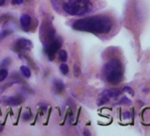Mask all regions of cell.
<instances>
[{
	"label": "cell",
	"mask_w": 150,
	"mask_h": 136,
	"mask_svg": "<svg viewBox=\"0 0 150 136\" xmlns=\"http://www.w3.org/2000/svg\"><path fill=\"white\" fill-rule=\"evenodd\" d=\"M23 3V0H13V5H21Z\"/></svg>",
	"instance_id": "cell-17"
},
{
	"label": "cell",
	"mask_w": 150,
	"mask_h": 136,
	"mask_svg": "<svg viewBox=\"0 0 150 136\" xmlns=\"http://www.w3.org/2000/svg\"><path fill=\"white\" fill-rule=\"evenodd\" d=\"M84 134H88V135H90V133H89V132H88V131H85V132H84Z\"/></svg>",
	"instance_id": "cell-21"
},
{
	"label": "cell",
	"mask_w": 150,
	"mask_h": 136,
	"mask_svg": "<svg viewBox=\"0 0 150 136\" xmlns=\"http://www.w3.org/2000/svg\"><path fill=\"white\" fill-rule=\"evenodd\" d=\"M92 9L93 5L89 0H69L64 5V10L70 15H86Z\"/></svg>",
	"instance_id": "cell-3"
},
{
	"label": "cell",
	"mask_w": 150,
	"mask_h": 136,
	"mask_svg": "<svg viewBox=\"0 0 150 136\" xmlns=\"http://www.w3.org/2000/svg\"><path fill=\"white\" fill-rule=\"evenodd\" d=\"M20 21H21V24L22 28H27L31 24V17L28 14H22L21 16Z\"/></svg>",
	"instance_id": "cell-7"
},
{
	"label": "cell",
	"mask_w": 150,
	"mask_h": 136,
	"mask_svg": "<svg viewBox=\"0 0 150 136\" xmlns=\"http://www.w3.org/2000/svg\"><path fill=\"white\" fill-rule=\"evenodd\" d=\"M3 130V125H1V123H0V132H1Z\"/></svg>",
	"instance_id": "cell-20"
},
{
	"label": "cell",
	"mask_w": 150,
	"mask_h": 136,
	"mask_svg": "<svg viewBox=\"0 0 150 136\" xmlns=\"http://www.w3.org/2000/svg\"><path fill=\"white\" fill-rule=\"evenodd\" d=\"M58 57H59V59H60L62 62H65V61L67 60V58H68L67 52H66L65 50H60V51L58 52Z\"/></svg>",
	"instance_id": "cell-9"
},
{
	"label": "cell",
	"mask_w": 150,
	"mask_h": 136,
	"mask_svg": "<svg viewBox=\"0 0 150 136\" xmlns=\"http://www.w3.org/2000/svg\"><path fill=\"white\" fill-rule=\"evenodd\" d=\"M103 74L109 83L112 85L120 83L124 76L122 63L118 59H112L109 61L103 67Z\"/></svg>",
	"instance_id": "cell-2"
},
{
	"label": "cell",
	"mask_w": 150,
	"mask_h": 136,
	"mask_svg": "<svg viewBox=\"0 0 150 136\" xmlns=\"http://www.w3.org/2000/svg\"><path fill=\"white\" fill-rule=\"evenodd\" d=\"M75 30L95 34H106L112 28V21L106 16H93L78 20L72 24Z\"/></svg>",
	"instance_id": "cell-1"
},
{
	"label": "cell",
	"mask_w": 150,
	"mask_h": 136,
	"mask_svg": "<svg viewBox=\"0 0 150 136\" xmlns=\"http://www.w3.org/2000/svg\"><path fill=\"white\" fill-rule=\"evenodd\" d=\"M16 46L20 50H28L32 47V42L26 39H20L16 42Z\"/></svg>",
	"instance_id": "cell-6"
},
{
	"label": "cell",
	"mask_w": 150,
	"mask_h": 136,
	"mask_svg": "<svg viewBox=\"0 0 150 136\" xmlns=\"http://www.w3.org/2000/svg\"><path fill=\"white\" fill-rule=\"evenodd\" d=\"M21 74L26 77V78H30L31 77V71L29 70V68L28 67H27V66H25V65H22V66H21Z\"/></svg>",
	"instance_id": "cell-8"
},
{
	"label": "cell",
	"mask_w": 150,
	"mask_h": 136,
	"mask_svg": "<svg viewBox=\"0 0 150 136\" xmlns=\"http://www.w3.org/2000/svg\"><path fill=\"white\" fill-rule=\"evenodd\" d=\"M8 75V71L6 69H1L0 70V82L3 81Z\"/></svg>",
	"instance_id": "cell-11"
},
{
	"label": "cell",
	"mask_w": 150,
	"mask_h": 136,
	"mask_svg": "<svg viewBox=\"0 0 150 136\" xmlns=\"http://www.w3.org/2000/svg\"><path fill=\"white\" fill-rule=\"evenodd\" d=\"M22 118H23L24 120H29L31 118V113H30V111L24 112L23 115H22Z\"/></svg>",
	"instance_id": "cell-14"
},
{
	"label": "cell",
	"mask_w": 150,
	"mask_h": 136,
	"mask_svg": "<svg viewBox=\"0 0 150 136\" xmlns=\"http://www.w3.org/2000/svg\"><path fill=\"white\" fill-rule=\"evenodd\" d=\"M23 102V98L21 96H9V97H5L3 98V103L8 105H19Z\"/></svg>",
	"instance_id": "cell-5"
},
{
	"label": "cell",
	"mask_w": 150,
	"mask_h": 136,
	"mask_svg": "<svg viewBox=\"0 0 150 136\" xmlns=\"http://www.w3.org/2000/svg\"><path fill=\"white\" fill-rule=\"evenodd\" d=\"M73 73H74V75L76 77H79V75L81 74V69L79 68L78 65L75 64L74 67H73Z\"/></svg>",
	"instance_id": "cell-13"
},
{
	"label": "cell",
	"mask_w": 150,
	"mask_h": 136,
	"mask_svg": "<svg viewBox=\"0 0 150 136\" xmlns=\"http://www.w3.org/2000/svg\"><path fill=\"white\" fill-rule=\"evenodd\" d=\"M124 91L130 93V95H132V96H133V95H134V92H133V90H132L131 88H129V87H125V88H124Z\"/></svg>",
	"instance_id": "cell-15"
},
{
	"label": "cell",
	"mask_w": 150,
	"mask_h": 136,
	"mask_svg": "<svg viewBox=\"0 0 150 136\" xmlns=\"http://www.w3.org/2000/svg\"><path fill=\"white\" fill-rule=\"evenodd\" d=\"M9 63H10V59L9 58H6L5 60H3L2 62H1V66H6V65H8L9 64Z\"/></svg>",
	"instance_id": "cell-16"
},
{
	"label": "cell",
	"mask_w": 150,
	"mask_h": 136,
	"mask_svg": "<svg viewBox=\"0 0 150 136\" xmlns=\"http://www.w3.org/2000/svg\"><path fill=\"white\" fill-rule=\"evenodd\" d=\"M4 4H5V0H0V6H4Z\"/></svg>",
	"instance_id": "cell-19"
},
{
	"label": "cell",
	"mask_w": 150,
	"mask_h": 136,
	"mask_svg": "<svg viewBox=\"0 0 150 136\" xmlns=\"http://www.w3.org/2000/svg\"><path fill=\"white\" fill-rule=\"evenodd\" d=\"M60 47H61V42L58 41V40H55L53 42H51V43L46 48V52H47V54L49 55L50 59H51V60L53 59V57H54L56 52L60 49Z\"/></svg>",
	"instance_id": "cell-4"
},
{
	"label": "cell",
	"mask_w": 150,
	"mask_h": 136,
	"mask_svg": "<svg viewBox=\"0 0 150 136\" xmlns=\"http://www.w3.org/2000/svg\"><path fill=\"white\" fill-rule=\"evenodd\" d=\"M55 87H56V89H57V91H62V90L64 89V83H63L61 81L57 80V81H55Z\"/></svg>",
	"instance_id": "cell-10"
},
{
	"label": "cell",
	"mask_w": 150,
	"mask_h": 136,
	"mask_svg": "<svg viewBox=\"0 0 150 136\" xmlns=\"http://www.w3.org/2000/svg\"><path fill=\"white\" fill-rule=\"evenodd\" d=\"M60 71L63 74H67V73L69 72V68L68 65L66 64H62L60 65Z\"/></svg>",
	"instance_id": "cell-12"
},
{
	"label": "cell",
	"mask_w": 150,
	"mask_h": 136,
	"mask_svg": "<svg viewBox=\"0 0 150 136\" xmlns=\"http://www.w3.org/2000/svg\"><path fill=\"white\" fill-rule=\"evenodd\" d=\"M8 34H9V33H8L7 31H4L2 34H0V38H4V37H5L6 35H7Z\"/></svg>",
	"instance_id": "cell-18"
}]
</instances>
